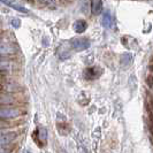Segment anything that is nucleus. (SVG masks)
Instances as JSON below:
<instances>
[{"label":"nucleus","instance_id":"14","mask_svg":"<svg viewBox=\"0 0 153 153\" xmlns=\"http://www.w3.org/2000/svg\"><path fill=\"white\" fill-rule=\"evenodd\" d=\"M40 2H43V4H47V5H50V4H53V0H39Z\"/></svg>","mask_w":153,"mask_h":153},{"label":"nucleus","instance_id":"1","mask_svg":"<svg viewBox=\"0 0 153 153\" xmlns=\"http://www.w3.org/2000/svg\"><path fill=\"white\" fill-rule=\"evenodd\" d=\"M70 45L75 51H84L89 48L90 40L85 37H76V38L70 39Z\"/></svg>","mask_w":153,"mask_h":153},{"label":"nucleus","instance_id":"4","mask_svg":"<svg viewBox=\"0 0 153 153\" xmlns=\"http://www.w3.org/2000/svg\"><path fill=\"white\" fill-rule=\"evenodd\" d=\"M16 138L15 132H7L4 135H0V146H6L9 143H12Z\"/></svg>","mask_w":153,"mask_h":153},{"label":"nucleus","instance_id":"8","mask_svg":"<svg viewBox=\"0 0 153 153\" xmlns=\"http://www.w3.org/2000/svg\"><path fill=\"white\" fill-rule=\"evenodd\" d=\"M102 10V1L101 0H92L91 12L93 15H99Z\"/></svg>","mask_w":153,"mask_h":153},{"label":"nucleus","instance_id":"5","mask_svg":"<svg viewBox=\"0 0 153 153\" xmlns=\"http://www.w3.org/2000/svg\"><path fill=\"white\" fill-rule=\"evenodd\" d=\"M101 74V71H100V69H98L97 67H90V68H88L85 70L84 75H85V78L86 79H96L97 77H99V75Z\"/></svg>","mask_w":153,"mask_h":153},{"label":"nucleus","instance_id":"2","mask_svg":"<svg viewBox=\"0 0 153 153\" xmlns=\"http://www.w3.org/2000/svg\"><path fill=\"white\" fill-rule=\"evenodd\" d=\"M20 115V111L17 108L1 107L0 108V119H15Z\"/></svg>","mask_w":153,"mask_h":153},{"label":"nucleus","instance_id":"6","mask_svg":"<svg viewBox=\"0 0 153 153\" xmlns=\"http://www.w3.org/2000/svg\"><path fill=\"white\" fill-rule=\"evenodd\" d=\"M15 53V47L8 43H0V55H10Z\"/></svg>","mask_w":153,"mask_h":153},{"label":"nucleus","instance_id":"15","mask_svg":"<svg viewBox=\"0 0 153 153\" xmlns=\"http://www.w3.org/2000/svg\"><path fill=\"white\" fill-rule=\"evenodd\" d=\"M1 129H2V127H1V126H0V131H1Z\"/></svg>","mask_w":153,"mask_h":153},{"label":"nucleus","instance_id":"13","mask_svg":"<svg viewBox=\"0 0 153 153\" xmlns=\"http://www.w3.org/2000/svg\"><path fill=\"white\" fill-rule=\"evenodd\" d=\"M12 25H13V27H14V28H16V29H17V28H20V25H21V21H20V20H19V19H14V20H12Z\"/></svg>","mask_w":153,"mask_h":153},{"label":"nucleus","instance_id":"3","mask_svg":"<svg viewBox=\"0 0 153 153\" xmlns=\"http://www.w3.org/2000/svg\"><path fill=\"white\" fill-rule=\"evenodd\" d=\"M101 24L106 28V29H113L115 25V20L114 16L112 15V13L109 10H106L102 15V19H101Z\"/></svg>","mask_w":153,"mask_h":153},{"label":"nucleus","instance_id":"7","mask_svg":"<svg viewBox=\"0 0 153 153\" xmlns=\"http://www.w3.org/2000/svg\"><path fill=\"white\" fill-rule=\"evenodd\" d=\"M73 28H74V30L76 33H83L85 30H86V28H88V23L85 22L84 20H77L76 22L73 24Z\"/></svg>","mask_w":153,"mask_h":153},{"label":"nucleus","instance_id":"10","mask_svg":"<svg viewBox=\"0 0 153 153\" xmlns=\"http://www.w3.org/2000/svg\"><path fill=\"white\" fill-rule=\"evenodd\" d=\"M79 7L83 13H89V9L91 8L90 0H79Z\"/></svg>","mask_w":153,"mask_h":153},{"label":"nucleus","instance_id":"11","mask_svg":"<svg viewBox=\"0 0 153 153\" xmlns=\"http://www.w3.org/2000/svg\"><path fill=\"white\" fill-rule=\"evenodd\" d=\"M131 60H132V55L129 53H126V54H123L122 56H121V63L122 65H129L131 62Z\"/></svg>","mask_w":153,"mask_h":153},{"label":"nucleus","instance_id":"12","mask_svg":"<svg viewBox=\"0 0 153 153\" xmlns=\"http://www.w3.org/2000/svg\"><path fill=\"white\" fill-rule=\"evenodd\" d=\"M9 66H10V61L0 59V69H8Z\"/></svg>","mask_w":153,"mask_h":153},{"label":"nucleus","instance_id":"9","mask_svg":"<svg viewBox=\"0 0 153 153\" xmlns=\"http://www.w3.org/2000/svg\"><path fill=\"white\" fill-rule=\"evenodd\" d=\"M2 4H5V5H7L9 6L10 8H13V9H15L17 12H21V13H28V9H25L24 7L22 6H20V5H17V4H14V2H12V1H9V0H0Z\"/></svg>","mask_w":153,"mask_h":153}]
</instances>
